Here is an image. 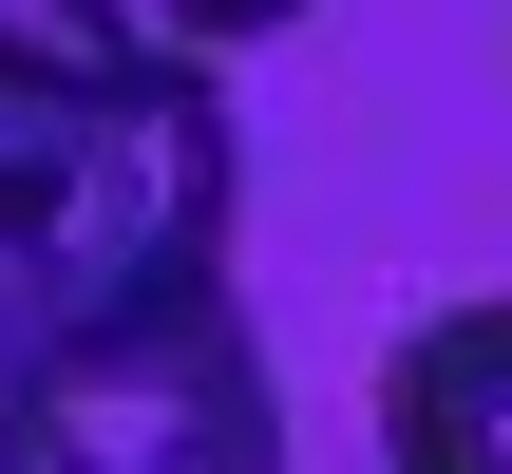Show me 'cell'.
<instances>
[{"mask_svg": "<svg viewBox=\"0 0 512 474\" xmlns=\"http://www.w3.org/2000/svg\"><path fill=\"white\" fill-rule=\"evenodd\" d=\"M0 474H285V380L228 285L152 323L0 342Z\"/></svg>", "mask_w": 512, "mask_h": 474, "instance_id": "cell-2", "label": "cell"}, {"mask_svg": "<svg viewBox=\"0 0 512 474\" xmlns=\"http://www.w3.org/2000/svg\"><path fill=\"white\" fill-rule=\"evenodd\" d=\"M76 57H114V76H228V57H266L285 19H323V0H38Z\"/></svg>", "mask_w": 512, "mask_h": 474, "instance_id": "cell-4", "label": "cell"}, {"mask_svg": "<svg viewBox=\"0 0 512 474\" xmlns=\"http://www.w3.org/2000/svg\"><path fill=\"white\" fill-rule=\"evenodd\" d=\"M228 209H247V152L209 76H114L57 19H0V342L209 304Z\"/></svg>", "mask_w": 512, "mask_h": 474, "instance_id": "cell-1", "label": "cell"}, {"mask_svg": "<svg viewBox=\"0 0 512 474\" xmlns=\"http://www.w3.org/2000/svg\"><path fill=\"white\" fill-rule=\"evenodd\" d=\"M380 474H512V285L380 361Z\"/></svg>", "mask_w": 512, "mask_h": 474, "instance_id": "cell-3", "label": "cell"}]
</instances>
